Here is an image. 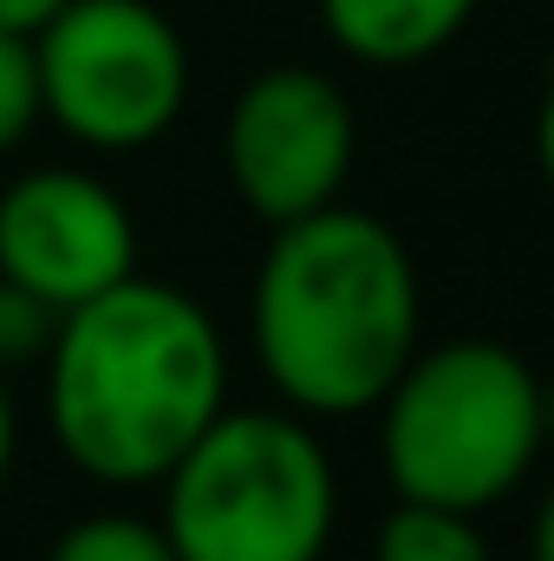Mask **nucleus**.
<instances>
[{
	"instance_id": "nucleus-3",
	"label": "nucleus",
	"mask_w": 554,
	"mask_h": 561,
	"mask_svg": "<svg viewBox=\"0 0 554 561\" xmlns=\"http://www.w3.org/2000/svg\"><path fill=\"white\" fill-rule=\"evenodd\" d=\"M542 450V379L496 340L412 353L379 399V457L399 503L476 516L503 503Z\"/></svg>"
},
{
	"instance_id": "nucleus-1",
	"label": "nucleus",
	"mask_w": 554,
	"mask_h": 561,
	"mask_svg": "<svg viewBox=\"0 0 554 561\" xmlns=\"http://www.w3.org/2000/svg\"><path fill=\"white\" fill-rule=\"evenodd\" d=\"M46 431L105 483L150 490L229 412V346L209 307L170 280H118L59 313L46 340Z\"/></svg>"
},
{
	"instance_id": "nucleus-16",
	"label": "nucleus",
	"mask_w": 554,
	"mask_h": 561,
	"mask_svg": "<svg viewBox=\"0 0 554 561\" xmlns=\"http://www.w3.org/2000/svg\"><path fill=\"white\" fill-rule=\"evenodd\" d=\"M542 444H554V379H542Z\"/></svg>"
},
{
	"instance_id": "nucleus-6",
	"label": "nucleus",
	"mask_w": 554,
	"mask_h": 561,
	"mask_svg": "<svg viewBox=\"0 0 554 561\" xmlns=\"http://www.w3.org/2000/svg\"><path fill=\"white\" fill-rule=\"evenodd\" d=\"M359 150L353 99L313 66H268L255 72L222 125V163L249 216L268 229L333 209Z\"/></svg>"
},
{
	"instance_id": "nucleus-8",
	"label": "nucleus",
	"mask_w": 554,
	"mask_h": 561,
	"mask_svg": "<svg viewBox=\"0 0 554 561\" xmlns=\"http://www.w3.org/2000/svg\"><path fill=\"white\" fill-rule=\"evenodd\" d=\"M483 0H320L326 39L359 66H417L443 53Z\"/></svg>"
},
{
	"instance_id": "nucleus-9",
	"label": "nucleus",
	"mask_w": 554,
	"mask_h": 561,
	"mask_svg": "<svg viewBox=\"0 0 554 561\" xmlns=\"http://www.w3.org/2000/svg\"><path fill=\"white\" fill-rule=\"evenodd\" d=\"M372 561H496L483 529L457 510H430V503H399L379 523Z\"/></svg>"
},
{
	"instance_id": "nucleus-13",
	"label": "nucleus",
	"mask_w": 554,
	"mask_h": 561,
	"mask_svg": "<svg viewBox=\"0 0 554 561\" xmlns=\"http://www.w3.org/2000/svg\"><path fill=\"white\" fill-rule=\"evenodd\" d=\"M535 157H542V176H549V190H554V79H549V92H542V112H535Z\"/></svg>"
},
{
	"instance_id": "nucleus-10",
	"label": "nucleus",
	"mask_w": 554,
	"mask_h": 561,
	"mask_svg": "<svg viewBox=\"0 0 554 561\" xmlns=\"http://www.w3.org/2000/svg\"><path fill=\"white\" fill-rule=\"evenodd\" d=\"M46 561H176V549H170L163 523L105 510V516H79L72 529H59Z\"/></svg>"
},
{
	"instance_id": "nucleus-2",
	"label": "nucleus",
	"mask_w": 554,
	"mask_h": 561,
	"mask_svg": "<svg viewBox=\"0 0 554 561\" xmlns=\"http://www.w3.org/2000/svg\"><path fill=\"white\" fill-rule=\"evenodd\" d=\"M424 333L412 249L366 209L280 222L249 294L255 359L300 419L379 412Z\"/></svg>"
},
{
	"instance_id": "nucleus-14",
	"label": "nucleus",
	"mask_w": 554,
	"mask_h": 561,
	"mask_svg": "<svg viewBox=\"0 0 554 561\" xmlns=\"http://www.w3.org/2000/svg\"><path fill=\"white\" fill-rule=\"evenodd\" d=\"M13 450H20V419H13V392H7V379H0V483H7V470H13Z\"/></svg>"
},
{
	"instance_id": "nucleus-11",
	"label": "nucleus",
	"mask_w": 554,
	"mask_h": 561,
	"mask_svg": "<svg viewBox=\"0 0 554 561\" xmlns=\"http://www.w3.org/2000/svg\"><path fill=\"white\" fill-rule=\"evenodd\" d=\"M46 125L39 105V66H33V33H0V157Z\"/></svg>"
},
{
	"instance_id": "nucleus-15",
	"label": "nucleus",
	"mask_w": 554,
	"mask_h": 561,
	"mask_svg": "<svg viewBox=\"0 0 554 561\" xmlns=\"http://www.w3.org/2000/svg\"><path fill=\"white\" fill-rule=\"evenodd\" d=\"M529 556H535V561H554V483H549V496H542V510H535V536H529Z\"/></svg>"
},
{
	"instance_id": "nucleus-5",
	"label": "nucleus",
	"mask_w": 554,
	"mask_h": 561,
	"mask_svg": "<svg viewBox=\"0 0 554 561\" xmlns=\"http://www.w3.org/2000/svg\"><path fill=\"white\" fill-rule=\"evenodd\" d=\"M39 105L85 150H143L189 105V46L157 0H66L33 26Z\"/></svg>"
},
{
	"instance_id": "nucleus-7",
	"label": "nucleus",
	"mask_w": 554,
	"mask_h": 561,
	"mask_svg": "<svg viewBox=\"0 0 554 561\" xmlns=\"http://www.w3.org/2000/svg\"><path fill=\"white\" fill-rule=\"evenodd\" d=\"M131 275L138 222L105 176L79 163H39L0 190V287L46 313H72Z\"/></svg>"
},
{
	"instance_id": "nucleus-12",
	"label": "nucleus",
	"mask_w": 554,
	"mask_h": 561,
	"mask_svg": "<svg viewBox=\"0 0 554 561\" xmlns=\"http://www.w3.org/2000/svg\"><path fill=\"white\" fill-rule=\"evenodd\" d=\"M66 0H0V33H33L39 20H53Z\"/></svg>"
},
{
	"instance_id": "nucleus-4",
	"label": "nucleus",
	"mask_w": 554,
	"mask_h": 561,
	"mask_svg": "<svg viewBox=\"0 0 554 561\" xmlns=\"http://www.w3.org/2000/svg\"><path fill=\"white\" fill-rule=\"evenodd\" d=\"M157 490L176 561H320L339 523L333 457L300 412L229 405Z\"/></svg>"
}]
</instances>
